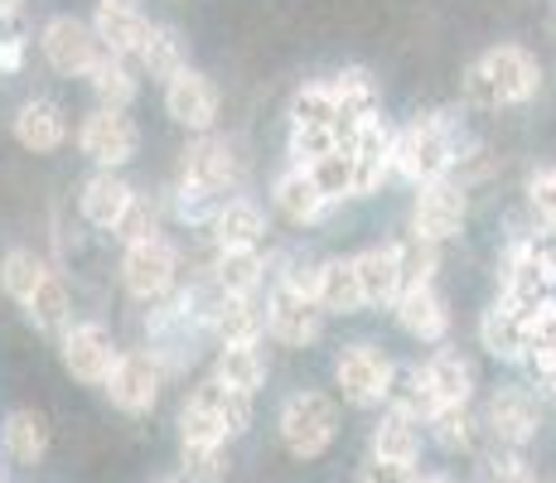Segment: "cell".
I'll list each match as a JSON object with an SVG mask.
<instances>
[{
	"label": "cell",
	"instance_id": "obj_1",
	"mask_svg": "<svg viewBox=\"0 0 556 483\" xmlns=\"http://www.w3.org/2000/svg\"><path fill=\"white\" fill-rule=\"evenodd\" d=\"M465 145V126L451 112H421L392 136V175L406 179L412 189L431 185V179H451Z\"/></svg>",
	"mask_w": 556,
	"mask_h": 483
},
{
	"label": "cell",
	"instance_id": "obj_2",
	"mask_svg": "<svg viewBox=\"0 0 556 483\" xmlns=\"http://www.w3.org/2000/svg\"><path fill=\"white\" fill-rule=\"evenodd\" d=\"M542 92V63L522 45H494L465 68V102L498 112V106H528Z\"/></svg>",
	"mask_w": 556,
	"mask_h": 483
},
{
	"label": "cell",
	"instance_id": "obj_3",
	"mask_svg": "<svg viewBox=\"0 0 556 483\" xmlns=\"http://www.w3.org/2000/svg\"><path fill=\"white\" fill-rule=\"evenodd\" d=\"M276 435H281L286 455L295 459L329 455L339 440V402L329 392H319V386H301L276 411Z\"/></svg>",
	"mask_w": 556,
	"mask_h": 483
},
{
	"label": "cell",
	"instance_id": "obj_4",
	"mask_svg": "<svg viewBox=\"0 0 556 483\" xmlns=\"http://www.w3.org/2000/svg\"><path fill=\"white\" fill-rule=\"evenodd\" d=\"M469 223V189L459 179H431L416 185L412 193V213H406V238L445 246L465 232Z\"/></svg>",
	"mask_w": 556,
	"mask_h": 483
},
{
	"label": "cell",
	"instance_id": "obj_5",
	"mask_svg": "<svg viewBox=\"0 0 556 483\" xmlns=\"http://www.w3.org/2000/svg\"><path fill=\"white\" fill-rule=\"evenodd\" d=\"M122 290L136 305H160L179 290V246L155 232L146 242L122 246Z\"/></svg>",
	"mask_w": 556,
	"mask_h": 483
},
{
	"label": "cell",
	"instance_id": "obj_6",
	"mask_svg": "<svg viewBox=\"0 0 556 483\" xmlns=\"http://www.w3.org/2000/svg\"><path fill=\"white\" fill-rule=\"evenodd\" d=\"M392 378H397V363L368 339H354L334 353V386L358 411H378V406L388 402Z\"/></svg>",
	"mask_w": 556,
	"mask_h": 483
},
{
	"label": "cell",
	"instance_id": "obj_7",
	"mask_svg": "<svg viewBox=\"0 0 556 483\" xmlns=\"http://www.w3.org/2000/svg\"><path fill=\"white\" fill-rule=\"evenodd\" d=\"M262 309H266V339H276L281 348H309V343H319L325 319H329L301 285L281 281V276H276L271 290H266Z\"/></svg>",
	"mask_w": 556,
	"mask_h": 483
},
{
	"label": "cell",
	"instance_id": "obj_8",
	"mask_svg": "<svg viewBox=\"0 0 556 483\" xmlns=\"http://www.w3.org/2000/svg\"><path fill=\"white\" fill-rule=\"evenodd\" d=\"M78 150L92 169H126L141 155V126L131 122V112L92 106L78 126Z\"/></svg>",
	"mask_w": 556,
	"mask_h": 483
},
{
	"label": "cell",
	"instance_id": "obj_9",
	"mask_svg": "<svg viewBox=\"0 0 556 483\" xmlns=\"http://www.w3.org/2000/svg\"><path fill=\"white\" fill-rule=\"evenodd\" d=\"M39 53H45V63L59 78H88L106 59L102 39L92 35V25L78 15H49L45 25H39Z\"/></svg>",
	"mask_w": 556,
	"mask_h": 483
},
{
	"label": "cell",
	"instance_id": "obj_10",
	"mask_svg": "<svg viewBox=\"0 0 556 483\" xmlns=\"http://www.w3.org/2000/svg\"><path fill=\"white\" fill-rule=\"evenodd\" d=\"M179 179H185V185L208 189V193H218V199L238 193L242 189V155H238V145H232L228 136H218V131L189 136L185 155H179Z\"/></svg>",
	"mask_w": 556,
	"mask_h": 483
},
{
	"label": "cell",
	"instance_id": "obj_11",
	"mask_svg": "<svg viewBox=\"0 0 556 483\" xmlns=\"http://www.w3.org/2000/svg\"><path fill=\"white\" fill-rule=\"evenodd\" d=\"M160 386H165V368H160L146 348H126V353H116L112 372L102 378V396L116 411L146 416V411H155Z\"/></svg>",
	"mask_w": 556,
	"mask_h": 483
},
{
	"label": "cell",
	"instance_id": "obj_12",
	"mask_svg": "<svg viewBox=\"0 0 556 483\" xmlns=\"http://www.w3.org/2000/svg\"><path fill=\"white\" fill-rule=\"evenodd\" d=\"M116 339H112V329L98 325V319H73L68 329L59 334V363H63V372H68L73 382H83V386H102V378L112 372V363H116Z\"/></svg>",
	"mask_w": 556,
	"mask_h": 483
},
{
	"label": "cell",
	"instance_id": "obj_13",
	"mask_svg": "<svg viewBox=\"0 0 556 483\" xmlns=\"http://www.w3.org/2000/svg\"><path fill=\"white\" fill-rule=\"evenodd\" d=\"M218 112H223V92H218V82L208 78L203 68H179L175 78L165 82V116L175 126H185L189 136H199V131H213L218 126Z\"/></svg>",
	"mask_w": 556,
	"mask_h": 483
},
{
	"label": "cell",
	"instance_id": "obj_14",
	"mask_svg": "<svg viewBox=\"0 0 556 483\" xmlns=\"http://www.w3.org/2000/svg\"><path fill=\"white\" fill-rule=\"evenodd\" d=\"M479 425H484L504 449H522L532 435L542 431V406L528 386H494L489 402H484Z\"/></svg>",
	"mask_w": 556,
	"mask_h": 483
},
{
	"label": "cell",
	"instance_id": "obj_15",
	"mask_svg": "<svg viewBox=\"0 0 556 483\" xmlns=\"http://www.w3.org/2000/svg\"><path fill=\"white\" fill-rule=\"evenodd\" d=\"M388 309H392V319H397L402 334L416 339V343H445V334H451V305H445V295H441L435 281L406 285Z\"/></svg>",
	"mask_w": 556,
	"mask_h": 483
},
{
	"label": "cell",
	"instance_id": "obj_16",
	"mask_svg": "<svg viewBox=\"0 0 556 483\" xmlns=\"http://www.w3.org/2000/svg\"><path fill=\"white\" fill-rule=\"evenodd\" d=\"M10 136H15L20 150L29 155H53V150L68 145V112L53 97H29L20 102V112L10 116Z\"/></svg>",
	"mask_w": 556,
	"mask_h": 483
},
{
	"label": "cell",
	"instance_id": "obj_17",
	"mask_svg": "<svg viewBox=\"0 0 556 483\" xmlns=\"http://www.w3.org/2000/svg\"><path fill=\"white\" fill-rule=\"evenodd\" d=\"M271 208L281 213L291 228H315V223L329 218L334 203L325 199V189L315 185V175H309L305 165H286L281 175L271 179Z\"/></svg>",
	"mask_w": 556,
	"mask_h": 483
},
{
	"label": "cell",
	"instance_id": "obj_18",
	"mask_svg": "<svg viewBox=\"0 0 556 483\" xmlns=\"http://www.w3.org/2000/svg\"><path fill=\"white\" fill-rule=\"evenodd\" d=\"M92 35L102 39L106 53H122V59H136L146 29H151V15L141 10V0H98L92 5Z\"/></svg>",
	"mask_w": 556,
	"mask_h": 483
},
{
	"label": "cell",
	"instance_id": "obj_19",
	"mask_svg": "<svg viewBox=\"0 0 556 483\" xmlns=\"http://www.w3.org/2000/svg\"><path fill=\"white\" fill-rule=\"evenodd\" d=\"M131 199H136V189L122 169H92L78 185V213H83V223L98 232H112Z\"/></svg>",
	"mask_w": 556,
	"mask_h": 483
},
{
	"label": "cell",
	"instance_id": "obj_20",
	"mask_svg": "<svg viewBox=\"0 0 556 483\" xmlns=\"http://www.w3.org/2000/svg\"><path fill=\"white\" fill-rule=\"evenodd\" d=\"M203 232L213 238V252H232V246H262V238H266V208L256 199H248V193H228Z\"/></svg>",
	"mask_w": 556,
	"mask_h": 483
},
{
	"label": "cell",
	"instance_id": "obj_21",
	"mask_svg": "<svg viewBox=\"0 0 556 483\" xmlns=\"http://www.w3.org/2000/svg\"><path fill=\"white\" fill-rule=\"evenodd\" d=\"M354 276L363 290V305L368 309H388L402 295V256L397 242H372L354 252Z\"/></svg>",
	"mask_w": 556,
	"mask_h": 483
},
{
	"label": "cell",
	"instance_id": "obj_22",
	"mask_svg": "<svg viewBox=\"0 0 556 483\" xmlns=\"http://www.w3.org/2000/svg\"><path fill=\"white\" fill-rule=\"evenodd\" d=\"M266 276H271V256L262 246H232V252H213L208 281L218 295H262Z\"/></svg>",
	"mask_w": 556,
	"mask_h": 483
},
{
	"label": "cell",
	"instance_id": "obj_23",
	"mask_svg": "<svg viewBox=\"0 0 556 483\" xmlns=\"http://www.w3.org/2000/svg\"><path fill=\"white\" fill-rule=\"evenodd\" d=\"M0 449H5V459L10 465H20V469L45 465V455H49V416L35 411V406H15V411H5V421H0Z\"/></svg>",
	"mask_w": 556,
	"mask_h": 483
},
{
	"label": "cell",
	"instance_id": "obj_24",
	"mask_svg": "<svg viewBox=\"0 0 556 483\" xmlns=\"http://www.w3.org/2000/svg\"><path fill=\"white\" fill-rule=\"evenodd\" d=\"M479 348L498 363H522L528 358V315L513 309L508 300H494L479 315Z\"/></svg>",
	"mask_w": 556,
	"mask_h": 483
},
{
	"label": "cell",
	"instance_id": "obj_25",
	"mask_svg": "<svg viewBox=\"0 0 556 483\" xmlns=\"http://www.w3.org/2000/svg\"><path fill=\"white\" fill-rule=\"evenodd\" d=\"M208 378L223 382V386H232V392L256 396L266 386V378H271V363H266L262 343H218Z\"/></svg>",
	"mask_w": 556,
	"mask_h": 483
},
{
	"label": "cell",
	"instance_id": "obj_26",
	"mask_svg": "<svg viewBox=\"0 0 556 483\" xmlns=\"http://www.w3.org/2000/svg\"><path fill=\"white\" fill-rule=\"evenodd\" d=\"M421 368H426V382H431V392H435V402L441 406H469L475 402L479 372L459 348H435Z\"/></svg>",
	"mask_w": 556,
	"mask_h": 483
},
{
	"label": "cell",
	"instance_id": "obj_27",
	"mask_svg": "<svg viewBox=\"0 0 556 483\" xmlns=\"http://www.w3.org/2000/svg\"><path fill=\"white\" fill-rule=\"evenodd\" d=\"M208 334L218 343H262L266 339L262 295H218V309H213V319H208Z\"/></svg>",
	"mask_w": 556,
	"mask_h": 483
},
{
	"label": "cell",
	"instance_id": "obj_28",
	"mask_svg": "<svg viewBox=\"0 0 556 483\" xmlns=\"http://www.w3.org/2000/svg\"><path fill=\"white\" fill-rule=\"evenodd\" d=\"M368 459L416 469V459H421V425L406 421L397 411H382V421L368 431Z\"/></svg>",
	"mask_w": 556,
	"mask_h": 483
},
{
	"label": "cell",
	"instance_id": "obj_29",
	"mask_svg": "<svg viewBox=\"0 0 556 483\" xmlns=\"http://www.w3.org/2000/svg\"><path fill=\"white\" fill-rule=\"evenodd\" d=\"M25 319L39 329V334H63L73 325V290H68V276L53 266V271L39 281V290L25 300Z\"/></svg>",
	"mask_w": 556,
	"mask_h": 483
},
{
	"label": "cell",
	"instance_id": "obj_30",
	"mask_svg": "<svg viewBox=\"0 0 556 483\" xmlns=\"http://www.w3.org/2000/svg\"><path fill=\"white\" fill-rule=\"evenodd\" d=\"M136 63H141L146 78L169 82L179 68H189V45H185V35H179L175 25H155V20H151V29H146L141 49H136Z\"/></svg>",
	"mask_w": 556,
	"mask_h": 483
},
{
	"label": "cell",
	"instance_id": "obj_31",
	"mask_svg": "<svg viewBox=\"0 0 556 483\" xmlns=\"http://www.w3.org/2000/svg\"><path fill=\"white\" fill-rule=\"evenodd\" d=\"M136 59H122V53H106L98 68L88 73V88L98 106H112V112H131L136 97H141V78L131 68Z\"/></svg>",
	"mask_w": 556,
	"mask_h": 483
},
{
	"label": "cell",
	"instance_id": "obj_32",
	"mask_svg": "<svg viewBox=\"0 0 556 483\" xmlns=\"http://www.w3.org/2000/svg\"><path fill=\"white\" fill-rule=\"evenodd\" d=\"M388 411H397L406 416V421H416V425H426L435 411H441V402H435V392H431V382H426V368L421 363H406V368H397V378H392L388 386Z\"/></svg>",
	"mask_w": 556,
	"mask_h": 483
},
{
	"label": "cell",
	"instance_id": "obj_33",
	"mask_svg": "<svg viewBox=\"0 0 556 483\" xmlns=\"http://www.w3.org/2000/svg\"><path fill=\"white\" fill-rule=\"evenodd\" d=\"M189 402L208 406V411L218 416L223 425H228V435H232V440L252 431V396H248V392H232V386H223V382L203 378V382L189 386Z\"/></svg>",
	"mask_w": 556,
	"mask_h": 483
},
{
	"label": "cell",
	"instance_id": "obj_34",
	"mask_svg": "<svg viewBox=\"0 0 556 483\" xmlns=\"http://www.w3.org/2000/svg\"><path fill=\"white\" fill-rule=\"evenodd\" d=\"M49 271L53 266H49L45 252H35V246H10V252L0 256V290H5L15 305H25Z\"/></svg>",
	"mask_w": 556,
	"mask_h": 483
},
{
	"label": "cell",
	"instance_id": "obj_35",
	"mask_svg": "<svg viewBox=\"0 0 556 483\" xmlns=\"http://www.w3.org/2000/svg\"><path fill=\"white\" fill-rule=\"evenodd\" d=\"M329 88H334L339 106H344V141H349V126H354L358 116L382 112L378 82H372L368 68H339V73H329Z\"/></svg>",
	"mask_w": 556,
	"mask_h": 483
},
{
	"label": "cell",
	"instance_id": "obj_36",
	"mask_svg": "<svg viewBox=\"0 0 556 483\" xmlns=\"http://www.w3.org/2000/svg\"><path fill=\"white\" fill-rule=\"evenodd\" d=\"M426 431H431V440L445 455H475L484 425H479V416L469 411V406H441V411L426 421Z\"/></svg>",
	"mask_w": 556,
	"mask_h": 483
},
{
	"label": "cell",
	"instance_id": "obj_37",
	"mask_svg": "<svg viewBox=\"0 0 556 483\" xmlns=\"http://www.w3.org/2000/svg\"><path fill=\"white\" fill-rule=\"evenodd\" d=\"M291 122H301V126H339V136H344V106H339V97H334V88H329V78L295 88V97H291Z\"/></svg>",
	"mask_w": 556,
	"mask_h": 483
},
{
	"label": "cell",
	"instance_id": "obj_38",
	"mask_svg": "<svg viewBox=\"0 0 556 483\" xmlns=\"http://www.w3.org/2000/svg\"><path fill=\"white\" fill-rule=\"evenodd\" d=\"M309 175H315V185L325 189L329 203H344L354 199V155H349V145L329 150V155H319L315 165H305Z\"/></svg>",
	"mask_w": 556,
	"mask_h": 483
},
{
	"label": "cell",
	"instance_id": "obj_39",
	"mask_svg": "<svg viewBox=\"0 0 556 483\" xmlns=\"http://www.w3.org/2000/svg\"><path fill=\"white\" fill-rule=\"evenodd\" d=\"M179 469L189 483H223L232 474V449L228 445H179Z\"/></svg>",
	"mask_w": 556,
	"mask_h": 483
},
{
	"label": "cell",
	"instance_id": "obj_40",
	"mask_svg": "<svg viewBox=\"0 0 556 483\" xmlns=\"http://www.w3.org/2000/svg\"><path fill=\"white\" fill-rule=\"evenodd\" d=\"M228 440H232L228 425H223L208 406L185 396V406H179V445H228Z\"/></svg>",
	"mask_w": 556,
	"mask_h": 483
},
{
	"label": "cell",
	"instance_id": "obj_41",
	"mask_svg": "<svg viewBox=\"0 0 556 483\" xmlns=\"http://www.w3.org/2000/svg\"><path fill=\"white\" fill-rule=\"evenodd\" d=\"M218 193L199 189V185H185V179H175V193H169V213H175L185 228H208L213 213H218Z\"/></svg>",
	"mask_w": 556,
	"mask_h": 483
},
{
	"label": "cell",
	"instance_id": "obj_42",
	"mask_svg": "<svg viewBox=\"0 0 556 483\" xmlns=\"http://www.w3.org/2000/svg\"><path fill=\"white\" fill-rule=\"evenodd\" d=\"M155 232H160V203H155V199H146V193L136 189V199L126 203V213H122V218H116L112 238L122 242V246H131V242L155 238Z\"/></svg>",
	"mask_w": 556,
	"mask_h": 483
},
{
	"label": "cell",
	"instance_id": "obj_43",
	"mask_svg": "<svg viewBox=\"0 0 556 483\" xmlns=\"http://www.w3.org/2000/svg\"><path fill=\"white\" fill-rule=\"evenodd\" d=\"M339 145H344L339 126H301V122H291V141H286L291 165H315L319 155H329V150H339Z\"/></svg>",
	"mask_w": 556,
	"mask_h": 483
},
{
	"label": "cell",
	"instance_id": "obj_44",
	"mask_svg": "<svg viewBox=\"0 0 556 483\" xmlns=\"http://www.w3.org/2000/svg\"><path fill=\"white\" fill-rule=\"evenodd\" d=\"M522 193H528V218L538 223V228L556 232V165H538L528 175V185H522Z\"/></svg>",
	"mask_w": 556,
	"mask_h": 483
},
{
	"label": "cell",
	"instance_id": "obj_45",
	"mask_svg": "<svg viewBox=\"0 0 556 483\" xmlns=\"http://www.w3.org/2000/svg\"><path fill=\"white\" fill-rule=\"evenodd\" d=\"M397 256H402V290L435 281V271H441V246H431V242L397 238Z\"/></svg>",
	"mask_w": 556,
	"mask_h": 483
},
{
	"label": "cell",
	"instance_id": "obj_46",
	"mask_svg": "<svg viewBox=\"0 0 556 483\" xmlns=\"http://www.w3.org/2000/svg\"><path fill=\"white\" fill-rule=\"evenodd\" d=\"M489 483H538V474H532V465L522 459V449H498V455L489 459Z\"/></svg>",
	"mask_w": 556,
	"mask_h": 483
},
{
	"label": "cell",
	"instance_id": "obj_47",
	"mask_svg": "<svg viewBox=\"0 0 556 483\" xmlns=\"http://www.w3.org/2000/svg\"><path fill=\"white\" fill-rule=\"evenodd\" d=\"M358 483H416V469H402V465H378V459H368L363 465Z\"/></svg>",
	"mask_w": 556,
	"mask_h": 483
},
{
	"label": "cell",
	"instance_id": "obj_48",
	"mask_svg": "<svg viewBox=\"0 0 556 483\" xmlns=\"http://www.w3.org/2000/svg\"><path fill=\"white\" fill-rule=\"evenodd\" d=\"M20 63H25V39L0 35V73H20Z\"/></svg>",
	"mask_w": 556,
	"mask_h": 483
},
{
	"label": "cell",
	"instance_id": "obj_49",
	"mask_svg": "<svg viewBox=\"0 0 556 483\" xmlns=\"http://www.w3.org/2000/svg\"><path fill=\"white\" fill-rule=\"evenodd\" d=\"M25 10V0H0V20H15Z\"/></svg>",
	"mask_w": 556,
	"mask_h": 483
},
{
	"label": "cell",
	"instance_id": "obj_50",
	"mask_svg": "<svg viewBox=\"0 0 556 483\" xmlns=\"http://www.w3.org/2000/svg\"><path fill=\"white\" fill-rule=\"evenodd\" d=\"M416 483H459V479H451V474H416Z\"/></svg>",
	"mask_w": 556,
	"mask_h": 483
},
{
	"label": "cell",
	"instance_id": "obj_51",
	"mask_svg": "<svg viewBox=\"0 0 556 483\" xmlns=\"http://www.w3.org/2000/svg\"><path fill=\"white\" fill-rule=\"evenodd\" d=\"M0 483H5V479H0Z\"/></svg>",
	"mask_w": 556,
	"mask_h": 483
}]
</instances>
